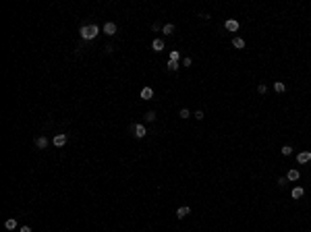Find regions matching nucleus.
I'll use <instances>...</instances> for the list:
<instances>
[{"mask_svg":"<svg viewBox=\"0 0 311 232\" xmlns=\"http://www.w3.org/2000/svg\"><path fill=\"white\" fill-rule=\"evenodd\" d=\"M79 33H81V37H83V40H87V41H89V40H93V37H96V35L100 33V27H97V25H83Z\"/></svg>","mask_w":311,"mask_h":232,"instance_id":"nucleus-1","label":"nucleus"},{"mask_svg":"<svg viewBox=\"0 0 311 232\" xmlns=\"http://www.w3.org/2000/svg\"><path fill=\"white\" fill-rule=\"evenodd\" d=\"M224 25H226L228 31H239V21H236V19H228Z\"/></svg>","mask_w":311,"mask_h":232,"instance_id":"nucleus-6","label":"nucleus"},{"mask_svg":"<svg viewBox=\"0 0 311 232\" xmlns=\"http://www.w3.org/2000/svg\"><path fill=\"white\" fill-rule=\"evenodd\" d=\"M266 91H268V87H266V85H263V83H261V85H257V93H261V96H263V93H266Z\"/></svg>","mask_w":311,"mask_h":232,"instance_id":"nucleus-22","label":"nucleus"},{"mask_svg":"<svg viewBox=\"0 0 311 232\" xmlns=\"http://www.w3.org/2000/svg\"><path fill=\"white\" fill-rule=\"evenodd\" d=\"M4 228H6V230H15V228H17V220H15V218H8L6 222H4Z\"/></svg>","mask_w":311,"mask_h":232,"instance_id":"nucleus-13","label":"nucleus"},{"mask_svg":"<svg viewBox=\"0 0 311 232\" xmlns=\"http://www.w3.org/2000/svg\"><path fill=\"white\" fill-rule=\"evenodd\" d=\"M166 67H168V71H172V73H174V71H179V62L168 60V64H166Z\"/></svg>","mask_w":311,"mask_h":232,"instance_id":"nucleus-17","label":"nucleus"},{"mask_svg":"<svg viewBox=\"0 0 311 232\" xmlns=\"http://www.w3.org/2000/svg\"><path fill=\"white\" fill-rule=\"evenodd\" d=\"M104 33H106V35H114V33H116V25H114L112 21H108V23L104 25Z\"/></svg>","mask_w":311,"mask_h":232,"instance_id":"nucleus-5","label":"nucleus"},{"mask_svg":"<svg viewBox=\"0 0 311 232\" xmlns=\"http://www.w3.org/2000/svg\"><path fill=\"white\" fill-rule=\"evenodd\" d=\"M286 178H288L290 183H295V180H299V178H301V172H299V170H295V168H292V170H288V174H286Z\"/></svg>","mask_w":311,"mask_h":232,"instance_id":"nucleus-11","label":"nucleus"},{"mask_svg":"<svg viewBox=\"0 0 311 232\" xmlns=\"http://www.w3.org/2000/svg\"><path fill=\"white\" fill-rule=\"evenodd\" d=\"M162 31H164V35H172L174 33V25H172V23H168V25H164Z\"/></svg>","mask_w":311,"mask_h":232,"instance_id":"nucleus-16","label":"nucleus"},{"mask_svg":"<svg viewBox=\"0 0 311 232\" xmlns=\"http://www.w3.org/2000/svg\"><path fill=\"white\" fill-rule=\"evenodd\" d=\"M232 46H235V48H239V50L245 48V40H243V37H235V40H232Z\"/></svg>","mask_w":311,"mask_h":232,"instance_id":"nucleus-14","label":"nucleus"},{"mask_svg":"<svg viewBox=\"0 0 311 232\" xmlns=\"http://www.w3.org/2000/svg\"><path fill=\"white\" fill-rule=\"evenodd\" d=\"M46 145H48V139H46L44 135L35 139V147H37V149H46Z\"/></svg>","mask_w":311,"mask_h":232,"instance_id":"nucleus-10","label":"nucleus"},{"mask_svg":"<svg viewBox=\"0 0 311 232\" xmlns=\"http://www.w3.org/2000/svg\"><path fill=\"white\" fill-rule=\"evenodd\" d=\"M189 213H191V207H187V205H183V207H179V209H176V216H179V220L187 218Z\"/></svg>","mask_w":311,"mask_h":232,"instance_id":"nucleus-9","label":"nucleus"},{"mask_svg":"<svg viewBox=\"0 0 311 232\" xmlns=\"http://www.w3.org/2000/svg\"><path fill=\"white\" fill-rule=\"evenodd\" d=\"M195 118H197V120H201V118H203V112H201V110H197V112H195Z\"/></svg>","mask_w":311,"mask_h":232,"instance_id":"nucleus-25","label":"nucleus"},{"mask_svg":"<svg viewBox=\"0 0 311 232\" xmlns=\"http://www.w3.org/2000/svg\"><path fill=\"white\" fill-rule=\"evenodd\" d=\"M179 58H180V54H179V50H172V52H170V60H174V62H179Z\"/></svg>","mask_w":311,"mask_h":232,"instance_id":"nucleus-19","label":"nucleus"},{"mask_svg":"<svg viewBox=\"0 0 311 232\" xmlns=\"http://www.w3.org/2000/svg\"><path fill=\"white\" fill-rule=\"evenodd\" d=\"M280 151H282L284 156H290V153H292V147H290V145H284V147H282Z\"/></svg>","mask_w":311,"mask_h":232,"instance_id":"nucleus-20","label":"nucleus"},{"mask_svg":"<svg viewBox=\"0 0 311 232\" xmlns=\"http://www.w3.org/2000/svg\"><path fill=\"white\" fill-rule=\"evenodd\" d=\"M179 116H180V118H189V116H191V112H189L187 108H183V110L179 112Z\"/></svg>","mask_w":311,"mask_h":232,"instance_id":"nucleus-21","label":"nucleus"},{"mask_svg":"<svg viewBox=\"0 0 311 232\" xmlns=\"http://www.w3.org/2000/svg\"><path fill=\"white\" fill-rule=\"evenodd\" d=\"M286 183H288V178H286V176H284V178H278V184H280V187H284Z\"/></svg>","mask_w":311,"mask_h":232,"instance_id":"nucleus-24","label":"nucleus"},{"mask_svg":"<svg viewBox=\"0 0 311 232\" xmlns=\"http://www.w3.org/2000/svg\"><path fill=\"white\" fill-rule=\"evenodd\" d=\"M54 145L56 147H64V145H67V135H64V133H58V135L54 137Z\"/></svg>","mask_w":311,"mask_h":232,"instance_id":"nucleus-4","label":"nucleus"},{"mask_svg":"<svg viewBox=\"0 0 311 232\" xmlns=\"http://www.w3.org/2000/svg\"><path fill=\"white\" fill-rule=\"evenodd\" d=\"M303 195H305V189H303V187H295V189L290 191V197H292V199H301Z\"/></svg>","mask_w":311,"mask_h":232,"instance_id":"nucleus-8","label":"nucleus"},{"mask_svg":"<svg viewBox=\"0 0 311 232\" xmlns=\"http://www.w3.org/2000/svg\"><path fill=\"white\" fill-rule=\"evenodd\" d=\"M152 48H153V52H162V50H164V41H162V40H153L152 41Z\"/></svg>","mask_w":311,"mask_h":232,"instance_id":"nucleus-12","label":"nucleus"},{"mask_svg":"<svg viewBox=\"0 0 311 232\" xmlns=\"http://www.w3.org/2000/svg\"><path fill=\"white\" fill-rule=\"evenodd\" d=\"M297 162L299 164H307V162H311V151H301L297 156Z\"/></svg>","mask_w":311,"mask_h":232,"instance_id":"nucleus-3","label":"nucleus"},{"mask_svg":"<svg viewBox=\"0 0 311 232\" xmlns=\"http://www.w3.org/2000/svg\"><path fill=\"white\" fill-rule=\"evenodd\" d=\"M274 91H276V93H282V91H286V85L280 83V81H276L274 83Z\"/></svg>","mask_w":311,"mask_h":232,"instance_id":"nucleus-15","label":"nucleus"},{"mask_svg":"<svg viewBox=\"0 0 311 232\" xmlns=\"http://www.w3.org/2000/svg\"><path fill=\"white\" fill-rule=\"evenodd\" d=\"M145 120H147V122H153V120H156V112H153V110H149V112L145 114Z\"/></svg>","mask_w":311,"mask_h":232,"instance_id":"nucleus-18","label":"nucleus"},{"mask_svg":"<svg viewBox=\"0 0 311 232\" xmlns=\"http://www.w3.org/2000/svg\"><path fill=\"white\" fill-rule=\"evenodd\" d=\"M133 135H135V137H137V139H143V137L145 135H147V131H145V127H143V124H133Z\"/></svg>","mask_w":311,"mask_h":232,"instance_id":"nucleus-2","label":"nucleus"},{"mask_svg":"<svg viewBox=\"0 0 311 232\" xmlns=\"http://www.w3.org/2000/svg\"><path fill=\"white\" fill-rule=\"evenodd\" d=\"M21 232H31V228H29V226H23V228H21Z\"/></svg>","mask_w":311,"mask_h":232,"instance_id":"nucleus-26","label":"nucleus"},{"mask_svg":"<svg viewBox=\"0 0 311 232\" xmlns=\"http://www.w3.org/2000/svg\"><path fill=\"white\" fill-rule=\"evenodd\" d=\"M139 96H141V100H152V97H153V89L152 87H143Z\"/></svg>","mask_w":311,"mask_h":232,"instance_id":"nucleus-7","label":"nucleus"},{"mask_svg":"<svg viewBox=\"0 0 311 232\" xmlns=\"http://www.w3.org/2000/svg\"><path fill=\"white\" fill-rule=\"evenodd\" d=\"M191 64H193L191 58H185V60H183V67H191Z\"/></svg>","mask_w":311,"mask_h":232,"instance_id":"nucleus-23","label":"nucleus"}]
</instances>
